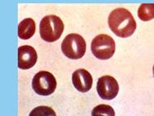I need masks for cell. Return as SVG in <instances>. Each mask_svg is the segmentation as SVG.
I'll use <instances>...</instances> for the list:
<instances>
[{
	"label": "cell",
	"mask_w": 154,
	"mask_h": 116,
	"mask_svg": "<svg viewBox=\"0 0 154 116\" xmlns=\"http://www.w3.org/2000/svg\"><path fill=\"white\" fill-rule=\"evenodd\" d=\"M109 28L118 36L127 38L135 32L136 23L132 14L125 8L114 9L108 19Z\"/></svg>",
	"instance_id": "6da1fadb"
},
{
	"label": "cell",
	"mask_w": 154,
	"mask_h": 116,
	"mask_svg": "<svg viewBox=\"0 0 154 116\" xmlns=\"http://www.w3.org/2000/svg\"><path fill=\"white\" fill-rule=\"evenodd\" d=\"M63 29L64 24L59 17L54 15L45 16L40 24L41 37L46 42H54L60 38Z\"/></svg>",
	"instance_id": "7a4b0ae2"
},
{
	"label": "cell",
	"mask_w": 154,
	"mask_h": 116,
	"mask_svg": "<svg viewBox=\"0 0 154 116\" xmlns=\"http://www.w3.org/2000/svg\"><path fill=\"white\" fill-rule=\"evenodd\" d=\"M92 53L100 60H108L111 58L115 52V42L108 35L97 36L91 44Z\"/></svg>",
	"instance_id": "277c9868"
},
{
	"label": "cell",
	"mask_w": 154,
	"mask_h": 116,
	"mask_svg": "<svg viewBox=\"0 0 154 116\" xmlns=\"http://www.w3.org/2000/svg\"><path fill=\"white\" fill-rule=\"evenodd\" d=\"M152 72H153V76H154V65H153V68H152Z\"/></svg>",
	"instance_id": "4fadbf2b"
},
{
	"label": "cell",
	"mask_w": 154,
	"mask_h": 116,
	"mask_svg": "<svg viewBox=\"0 0 154 116\" xmlns=\"http://www.w3.org/2000/svg\"><path fill=\"white\" fill-rule=\"evenodd\" d=\"M32 86L37 94L48 96L54 92L57 82L54 76L50 72L40 71L33 77Z\"/></svg>",
	"instance_id": "5b68a950"
},
{
	"label": "cell",
	"mask_w": 154,
	"mask_h": 116,
	"mask_svg": "<svg viewBox=\"0 0 154 116\" xmlns=\"http://www.w3.org/2000/svg\"><path fill=\"white\" fill-rule=\"evenodd\" d=\"M62 51L66 57L76 60L84 57L86 52V42L80 35H67L62 42Z\"/></svg>",
	"instance_id": "3957f363"
},
{
	"label": "cell",
	"mask_w": 154,
	"mask_h": 116,
	"mask_svg": "<svg viewBox=\"0 0 154 116\" xmlns=\"http://www.w3.org/2000/svg\"><path fill=\"white\" fill-rule=\"evenodd\" d=\"M37 60V52L32 46L24 45L18 48V67L29 69L34 66Z\"/></svg>",
	"instance_id": "52a82bcc"
},
{
	"label": "cell",
	"mask_w": 154,
	"mask_h": 116,
	"mask_svg": "<svg viewBox=\"0 0 154 116\" xmlns=\"http://www.w3.org/2000/svg\"><path fill=\"white\" fill-rule=\"evenodd\" d=\"M29 116H56V113L51 107L40 106L32 110Z\"/></svg>",
	"instance_id": "7c38bea8"
},
{
	"label": "cell",
	"mask_w": 154,
	"mask_h": 116,
	"mask_svg": "<svg viewBox=\"0 0 154 116\" xmlns=\"http://www.w3.org/2000/svg\"><path fill=\"white\" fill-rule=\"evenodd\" d=\"M97 90L101 98L105 100H112L119 94V86L114 77L106 75L100 77L97 81Z\"/></svg>",
	"instance_id": "8992f818"
},
{
	"label": "cell",
	"mask_w": 154,
	"mask_h": 116,
	"mask_svg": "<svg viewBox=\"0 0 154 116\" xmlns=\"http://www.w3.org/2000/svg\"><path fill=\"white\" fill-rule=\"evenodd\" d=\"M36 24L31 18L23 19L18 25V36L22 40H29L34 35Z\"/></svg>",
	"instance_id": "9c48e42d"
},
{
	"label": "cell",
	"mask_w": 154,
	"mask_h": 116,
	"mask_svg": "<svg viewBox=\"0 0 154 116\" xmlns=\"http://www.w3.org/2000/svg\"><path fill=\"white\" fill-rule=\"evenodd\" d=\"M72 83L75 88L80 92L89 91L93 86V77L86 69H79L72 74Z\"/></svg>",
	"instance_id": "ba28073f"
},
{
	"label": "cell",
	"mask_w": 154,
	"mask_h": 116,
	"mask_svg": "<svg viewBox=\"0 0 154 116\" xmlns=\"http://www.w3.org/2000/svg\"><path fill=\"white\" fill-rule=\"evenodd\" d=\"M138 16L143 21H149L154 18V3H143L139 7Z\"/></svg>",
	"instance_id": "30bf717a"
},
{
	"label": "cell",
	"mask_w": 154,
	"mask_h": 116,
	"mask_svg": "<svg viewBox=\"0 0 154 116\" xmlns=\"http://www.w3.org/2000/svg\"><path fill=\"white\" fill-rule=\"evenodd\" d=\"M92 116H115V112L110 106L101 104L93 108Z\"/></svg>",
	"instance_id": "8fae6325"
}]
</instances>
